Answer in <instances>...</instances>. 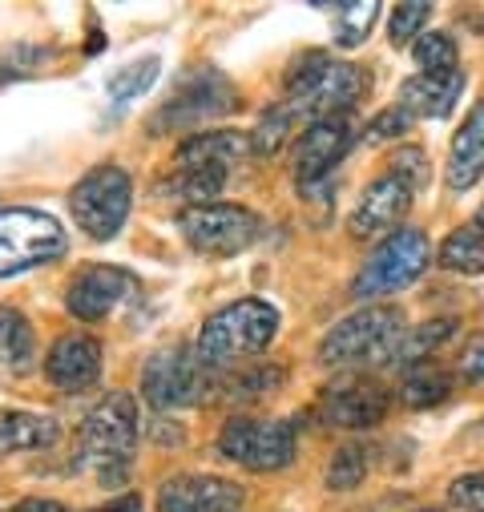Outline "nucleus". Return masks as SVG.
Listing matches in <instances>:
<instances>
[{"label":"nucleus","instance_id":"nucleus-9","mask_svg":"<svg viewBox=\"0 0 484 512\" xmlns=\"http://www.w3.org/2000/svg\"><path fill=\"white\" fill-rule=\"evenodd\" d=\"M295 420H259L230 416L218 432V452L251 472H279L295 460Z\"/></svg>","mask_w":484,"mask_h":512},{"label":"nucleus","instance_id":"nucleus-28","mask_svg":"<svg viewBox=\"0 0 484 512\" xmlns=\"http://www.w3.org/2000/svg\"><path fill=\"white\" fill-rule=\"evenodd\" d=\"M380 17V0H355V5H343L339 9V21H335V45L339 49H355L372 37V25Z\"/></svg>","mask_w":484,"mask_h":512},{"label":"nucleus","instance_id":"nucleus-20","mask_svg":"<svg viewBox=\"0 0 484 512\" xmlns=\"http://www.w3.org/2000/svg\"><path fill=\"white\" fill-rule=\"evenodd\" d=\"M251 154V138H242L238 130H206L194 134L178 146L174 166H218V170H234L242 158Z\"/></svg>","mask_w":484,"mask_h":512},{"label":"nucleus","instance_id":"nucleus-10","mask_svg":"<svg viewBox=\"0 0 484 512\" xmlns=\"http://www.w3.org/2000/svg\"><path fill=\"white\" fill-rule=\"evenodd\" d=\"M182 238L198 250V254H214V259H230V254L255 246V238L263 234V218L247 206H230V202H214V206H194L178 214Z\"/></svg>","mask_w":484,"mask_h":512},{"label":"nucleus","instance_id":"nucleus-12","mask_svg":"<svg viewBox=\"0 0 484 512\" xmlns=\"http://www.w3.org/2000/svg\"><path fill=\"white\" fill-rule=\"evenodd\" d=\"M368 85H372V73L363 65H355V61H327L299 97H283V101H291L299 109V117L319 121V117L351 113L355 101L368 93Z\"/></svg>","mask_w":484,"mask_h":512},{"label":"nucleus","instance_id":"nucleus-18","mask_svg":"<svg viewBox=\"0 0 484 512\" xmlns=\"http://www.w3.org/2000/svg\"><path fill=\"white\" fill-rule=\"evenodd\" d=\"M460 93H464V73L460 69H452V73H416L400 85V105L412 117L444 121L456 109Z\"/></svg>","mask_w":484,"mask_h":512},{"label":"nucleus","instance_id":"nucleus-26","mask_svg":"<svg viewBox=\"0 0 484 512\" xmlns=\"http://www.w3.org/2000/svg\"><path fill=\"white\" fill-rule=\"evenodd\" d=\"M299 121H303V117H299V109H295L291 101H279V105L263 109L259 125L247 134V138H251V154H255V158H271V154H279V150L287 146V138H291V130H295Z\"/></svg>","mask_w":484,"mask_h":512},{"label":"nucleus","instance_id":"nucleus-23","mask_svg":"<svg viewBox=\"0 0 484 512\" xmlns=\"http://www.w3.org/2000/svg\"><path fill=\"white\" fill-rule=\"evenodd\" d=\"M440 267L456 275H484V218H468L440 242Z\"/></svg>","mask_w":484,"mask_h":512},{"label":"nucleus","instance_id":"nucleus-21","mask_svg":"<svg viewBox=\"0 0 484 512\" xmlns=\"http://www.w3.org/2000/svg\"><path fill=\"white\" fill-rule=\"evenodd\" d=\"M57 440H61V424L45 412H21V408L0 412V456L41 452V448H53Z\"/></svg>","mask_w":484,"mask_h":512},{"label":"nucleus","instance_id":"nucleus-15","mask_svg":"<svg viewBox=\"0 0 484 512\" xmlns=\"http://www.w3.org/2000/svg\"><path fill=\"white\" fill-rule=\"evenodd\" d=\"M412 182H404L400 174H384L376 178L368 190L359 194L351 218H347V234L351 238H376L384 230H396L400 218L412 210Z\"/></svg>","mask_w":484,"mask_h":512},{"label":"nucleus","instance_id":"nucleus-35","mask_svg":"<svg viewBox=\"0 0 484 512\" xmlns=\"http://www.w3.org/2000/svg\"><path fill=\"white\" fill-rule=\"evenodd\" d=\"M448 500L468 512H484V472H464L448 484Z\"/></svg>","mask_w":484,"mask_h":512},{"label":"nucleus","instance_id":"nucleus-27","mask_svg":"<svg viewBox=\"0 0 484 512\" xmlns=\"http://www.w3.org/2000/svg\"><path fill=\"white\" fill-rule=\"evenodd\" d=\"M448 396H452V379H448L444 371H412V375H404V383H400V400H404V408H412V412L436 408V404H444Z\"/></svg>","mask_w":484,"mask_h":512},{"label":"nucleus","instance_id":"nucleus-16","mask_svg":"<svg viewBox=\"0 0 484 512\" xmlns=\"http://www.w3.org/2000/svg\"><path fill=\"white\" fill-rule=\"evenodd\" d=\"M134 291V275L121 271V267H105V263H89L73 275L69 283V295H65V307L73 319L81 323H97L105 319L121 299Z\"/></svg>","mask_w":484,"mask_h":512},{"label":"nucleus","instance_id":"nucleus-29","mask_svg":"<svg viewBox=\"0 0 484 512\" xmlns=\"http://www.w3.org/2000/svg\"><path fill=\"white\" fill-rule=\"evenodd\" d=\"M368 476V448L363 444H339L331 464H327V488L331 492H351Z\"/></svg>","mask_w":484,"mask_h":512},{"label":"nucleus","instance_id":"nucleus-7","mask_svg":"<svg viewBox=\"0 0 484 512\" xmlns=\"http://www.w3.org/2000/svg\"><path fill=\"white\" fill-rule=\"evenodd\" d=\"M206 392H210V371L202 367L190 343H166L142 367V396L154 412L190 408L206 400Z\"/></svg>","mask_w":484,"mask_h":512},{"label":"nucleus","instance_id":"nucleus-32","mask_svg":"<svg viewBox=\"0 0 484 512\" xmlns=\"http://www.w3.org/2000/svg\"><path fill=\"white\" fill-rule=\"evenodd\" d=\"M432 21V5H400L392 9V21H388V41L392 45H416L424 37V25Z\"/></svg>","mask_w":484,"mask_h":512},{"label":"nucleus","instance_id":"nucleus-37","mask_svg":"<svg viewBox=\"0 0 484 512\" xmlns=\"http://www.w3.org/2000/svg\"><path fill=\"white\" fill-rule=\"evenodd\" d=\"M392 174H400L404 182H412V190H416V186H424V182H428V162H424V150H416V146L400 150V158H396V170H392Z\"/></svg>","mask_w":484,"mask_h":512},{"label":"nucleus","instance_id":"nucleus-1","mask_svg":"<svg viewBox=\"0 0 484 512\" xmlns=\"http://www.w3.org/2000/svg\"><path fill=\"white\" fill-rule=\"evenodd\" d=\"M138 432H142V412H138L134 396L109 392L77 428V460L93 464L97 480L105 488L126 484L130 456L138 448Z\"/></svg>","mask_w":484,"mask_h":512},{"label":"nucleus","instance_id":"nucleus-30","mask_svg":"<svg viewBox=\"0 0 484 512\" xmlns=\"http://www.w3.org/2000/svg\"><path fill=\"white\" fill-rule=\"evenodd\" d=\"M158 69H162L158 57H138V61H130L126 69H117V73L109 77V97H113L117 105H126V101L142 97V93L154 85Z\"/></svg>","mask_w":484,"mask_h":512},{"label":"nucleus","instance_id":"nucleus-3","mask_svg":"<svg viewBox=\"0 0 484 512\" xmlns=\"http://www.w3.org/2000/svg\"><path fill=\"white\" fill-rule=\"evenodd\" d=\"M404 315L396 307H363L347 319H339L323 343H319V363L327 367H359V363H372L384 367L396 355V343L404 335Z\"/></svg>","mask_w":484,"mask_h":512},{"label":"nucleus","instance_id":"nucleus-39","mask_svg":"<svg viewBox=\"0 0 484 512\" xmlns=\"http://www.w3.org/2000/svg\"><path fill=\"white\" fill-rule=\"evenodd\" d=\"M5 512H65V504H61V500L29 496V500H21V504H13V508H5Z\"/></svg>","mask_w":484,"mask_h":512},{"label":"nucleus","instance_id":"nucleus-5","mask_svg":"<svg viewBox=\"0 0 484 512\" xmlns=\"http://www.w3.org/2000/svg\"><path fill=\"white\" fill-rule=\"evenodd\" d=\"M428 263H432L428 234L400 226L368 254V263L359 267V275L351 283V295L355 299H388L396 291H408L428 271Z\"/></svg>","mask_w":484,"mask_h":512},{"label":"nucleus","instance_id":"nucleus-42","mask_svg":"<svg viewBox=\"0 0 484 512\" xmlns=\"http://www.w3.org/2000/svg\"><path fill=\"white\" fill-rule=\"evenodd\" d=\"M480 432H484V424H480Z\"/></svg>","mask_w":484,"mask_h":512},{"label":"nucleus","instance_id":"nucleus-38","mask_svg":"<svg viewBox=\"0 0 484 512\" xmlns=\"http://www.w3.org/2000/svg\"><path fill=\"white\" fill-rule=\"evenodd\" d=\"M460 375H464V383L484 379V331H476L468 339V347L460 351Z\"/></svg>","mask_w":484,"mask_h":512},{"label":"nucleus","instance_id":"nucleus-31","mask_svg":"<svg viewBox=\"0 0 484 512\" xmlns=\"http://www.w3.org/2000/svg\"><path fill=\"white\" fill-rule=\"evenodd\" d=\"M412 57H416L420 73H452L460 53H456V41L448 33H424L412 45Z\"/></svg>","mask_w":484,"mask_h":512},{"label":"nucleus","instance_id":"nucleus-34","mask_svg":"<svg viewBox=\"0 0 484 512\" xmlns=\"http://www.w3.org/2000/svg\"><path fill=\"white\" fill-rule=\"evenodd\" d=\"M331 57L323 53V49H307V53H299L291 65H287V73H283V89H287V97H299L311 81H315V73L327 65Z\"/></svg>","mask_w":484,"mask_h":512},{"label":"nucleus","instance_id":"nucleus-40","mask_svg":"<svg viewBox=\"0 0 484 512\" xmlns=\"http://www.w3.org/2000/svg\"><path fill=\"white\" fill-rule=\"evenodd\" d=\"M93 512H142V496H117L113 504H101V508H93Z\"/></svg>","mask_w":484,"mask_h":512},{"label":"nucleus","instance_id":"nucleus-17","mask_svg":"<svg viewBox=\"0 0 484 512\" xmlns=\"http://www.w3.org/2000/svg\"><path fill=\"white\" fill-rule=\"evenodd\" d=\"M45 379L57 392H85L101 379V343L93 335H61L45 355Z\"/></svg>","mask_w":484,"mask_h":512},{"label":"nucleus","instance_id":"nucleus-11","mask_svg":"<svg viewBox=\"0 0 484 512\" xmlns=\"http://www.w3.org/2000/svg\"><path fill=\"white\" fill-rule=\"evenodd\" d=\"M392 396L380 379L372 375H339L335 383H327L323 396H319V420L327 428H343V432H359V428H372L388 416Z\"/></svg>","mask_w":484,"mask_h":512},{"label":"nucleus","instance_id":"nucleus-14","mask_svg":"<svg viewBox=\"0 0 484 512\" xmlns=\"http://www.w3.org/2000/svg\"><path fill=\"white\" fill-rule=\"evenodd\" d=\"M351 150V113H339V117H319L311 121L299 146H295V182L299 190H315L339 162L343 154Z\"/></svg>","mask_w":484,"mask_h":512},{"label":"nucleus","instance_id":"nucleus-13","mask_svg":"<svg viewBox=\"0 0 484 512\" xmlns=\"http://www.w3.org/2000/svg\"><path fill=\"white\" fill-rule=\"evenodd\" d=\"M154 504H158V512H238L247 504V488L226 476L178 472V476L162 480Z\"/></svg>","mask_w":484,"mask_h":512},{"label":"nucleus","instance_id":"nucleus-36","mask_svg":"<svg viewBox=\"0 0 484 512\" xmlns=\"http://www.w3.org/2000/svg\"><path fill=\"white\" fill-rule=\"evenodd\" d=\"M408 125H412V113L396 101V105H388V109H380V117L372 121V130L368 134H363V138H368V142H384V138H400L404 130H408Z\"/></svg>","mask_w":484,"mask_h":512},{"label":"nucleus","instance_id":"nucleus-8","mask_svg":"<svg viewBox=\"0 0 484 512\" xmlns=\"http://www.w3.org/2000/svg\"><path fill=\"white\" fill-rule=\"evenodd\" d=\"M130 202H134V182L121 166H93L89 174H81V182L69 194V210L77 226L97 242L121 234V226L130 218Z\"/></svg>","mask_w":484,"mask_h":512},{"label":"nucleus","instance_id":"nucleus-2","mask_svg":"<svg viewBox=\"0 0 484 512\" xmlns=\"http://www.w3.org/2000/svg\"><path fill=\"white\" fill-rule=\"evenodd\" d=\"M275 331H279V307H271L267 299H238L202 323L194 351L206 371H226L259 355L275 339Z\"/></svg>","mask_w":484,"mask_h":512},{"label":"nucleus","instance_id":"nucleus-4","mask_svg":"<svg viewBox=\"0 0 484 512\" xmlns=\"http://www.w3.org/2000/svg\"><path fill=\"white\" fill-rule=\"evenodd\" d=\"M238 109V93L230 85L226 73L210 69V65H198L190 69L178 89L154 109L150 117V134H186V130H198V125H210L226 113Z\"/></svg>","mask_w":484,"mask_h":512},{"label":"nucleus","instance_id":"nucleus-41","mask_svg":"<svg viewBox=\"0 0 484 512\" xmlns=\"http://www.w3.org/2000/svg\"><path fill=\"white\" fill-rule=\"evenodd\" d=\"M476 218H484V206H480V214H476Z\"/></svg>","mask_w":484,"mask_h":512},{"label":"nucleus","instance_id":"nucleus-33","mask_svg":"<svg viewBox=\"0 0 484 512\" xmlns=\"http://www.w3.org/2000/svg\"><path fill=\"white\" fill-rule=\"evenodd\" d=\"M45 49L41 45H9L0 49V85L13 81V77H25V73H37L45 65Z\"/></svg>","mask_w":484,"mask_h":512},{"label":"nucleus","instance_id":"nucleus-22","mask_svg":"<svg viewBox=\"0 0 484 512\" xmlns=\"http://www.w3.org/2000/svg\"><path fill=\"white\" fill-rule=\"evenodd\" d=\"M283 367L279 363H255V367H226L218 379L210 371V392L222 400V404H251V400H263L267 392H275L283 383Z\"/></svg>","mask_w":484,"mask_h":512},{"label":"nucleus","instance_id":"nucleus-24","mask_svg":"<svg viewBox=\"0 0 484 512\" xmlns=\"http://www.w3.org/2000/svg\"><path fill=\"white\" fill-rule=\"evenodd\" d=\"M37 355V331L33 323L9 307V303H0V367L5 371H25Z\"/></svg>","mask_w":484,"mask_h":512},{"label":"nucleus","instance_id":"nucleus-25","mask_svg":"<svg viewBox=\"0 0 484 512\" xmlns=\"http://www.w3.org/2000/svg\"><path fill=\"white\" fill-rule=\"evenodd\" d=\"M456 319L452 315H444V319H428V323H420V327H412V331H404L400 335V343H396V355H392V363L396 367H416L420 359H428L440 343H448L452 335H456Z\"/></svg>","mask_w":484,"mask_h":512},{"label":"nucleus","instance_id":"nucleus-6","mask_svg":"<svg viewBox=\"0 0 484 512\" xmlns=\"http://www.w3.org/2000/svg\"><path fill=\"white\" fill-rule=\"evenodd\" d=\"M65 254V230L53 214L33 206L0 210V279L45 267Z\"/></svg>","mask_w":484,"mask_h":512},{"label":"nucleus","instance_id":"nucleus-19","mask_svg":"<svg viewBox=\"0 0 484 512\" xmlns=\"http://www.w3.org/2000/svg\"><path fill=\"white\" fill-rule=\"evenodd\" d=\"M484 174V97L472 105L468 121L456 130L452 150H448V186L452 190H468L476 186Z\"/></svg>","mask_w":484,"mask_h":512}]
</instances>
